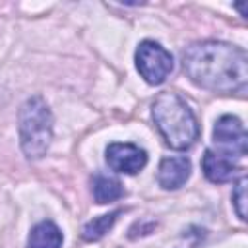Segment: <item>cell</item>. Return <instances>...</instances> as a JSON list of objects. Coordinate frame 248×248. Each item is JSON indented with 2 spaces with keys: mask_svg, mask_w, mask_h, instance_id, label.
Masks as SVG:
<instances>
[{
  "mask_svg": "<svg viewBox=\"0 0 248 248\" xmlns=\"http://www.w3.org/2000/svg\"><path fill=\"white\" fill-rule=\"evenodd\" d=\"M182 66L196 85L215 93L244 91L248 83V56L229 43H194L184 50Z\"/></svg>",
  "mask_w": 248,
  "mask_h": 248,
  "instance_id": "obj_1",
  "label": "cell"
},
{
  "mask_svg": "<svg viewBox=\"0 0 248 248\" xmlns=\"http://www.w3.org/2000/svg\"><path fill=\"white\" fill-rule=\"evenodd\" d=\"M151 116L169 147L182 151L196 143L200 136L198 120L192 108L178 93H170V91L161 93L153 101Z\"/></svg>",
  "mask_w": 248,
  "mask_h": 248,
  "instance_id": "obj_2",
  "label": "cell"
},
{
  "mask_svg": "<svg viewBox=\"0 0 248 248\" xmlns=\"http://www.w3.org/2000/svg\"><path fill=\"white\" fill-rule=\"evenodd\" d=\"M19 143L27 159H41L52 141V112L41 95L29 97L19 108Z\"/></svg>",
  "mask_w": 248,
  "mask_h": 248,
  "instance_id": "obj_3",
  "label": "cell"
},
{
  "mask_svg": "<svg viewBox=\"0 0 248 248\" xmlns=\"http://www.w3.org/2000/svg\"><path fill=\"white\" fill-rule=\"evenodd\" d=\"M136 68L149 85H159L172 72V56L159 43L143 41L136 50Z\"/></svg>",
  "mask_w": 248,
  "mask_h": 248,
  "instance_id": "obj_4",
  "label": "cell"
},
{
  "mask_svg": "<svg viewBox=\"0 0 248 248\" xmlns=\"http://www.w3.org/2000/svg\"><path fill=\"white\" fill-rule=\"evenodd\" d=\"M213 141L221 147L219 153H223L227 157H244L246 155L248 136H246L244 124L232 114H225L215 122Z\"/></svg>",
  "mask_w": 248,
  "mask_h": 248,
  "instance_id": "obj_5",
  "label": "cell"
},
{
  "mask_svg": "<svg viewBox=\"0 0 248 248\" xmlns=\"http://www.w3.org/2000/svg\"><path fill=\"white\" fill-rule=\"evenodd\" d=\"M107 163L112 170L136 174L147 165V153L134 143H110L107 147Z\"/></svg>",
  "mask_w": 248,
  "mask_h": 248,
  "instance_id": "obj_6",
  "label": "cell"
},
{
  "mask_svg": "<svg viewBox=\"0 0 248 248\" xmlns=\"http://www.w3.org/2000/svg\"><path fill=\"white\" fill-rule=\"evenodd\" d=\"M202 170H203L207 180L221 184V182L232 180L238 174V165L232 163V157H227L219 151L207 149L203 153V159H202Z\"/></svg>",
  "mask_w": 248,
  "mask_h": 248,
  "instance_id": "obj_7",
  "label": "cell"
},
{
  "mask_svg": "<svg viewBox=\"0 0 248 248\" xmlns=\"http://www.w3.org/2000/svg\"><path fill=\"white\" fill-rule=\"evenodd\" d=\"M190 172H192L190 159H186V157H167L159 165L157 182L165 190H176V188L186 184V180L190 178Z\"/></svg>",
  "mask_w": 248,
  "mask_h": 248,
  "instance_id": "obj_8",
  "label": "cell"
},
{
  "mask_svg": "<svg viewBox=\"0 0 248 248\" xmlns=\"http://www.w3.org/2000/svg\"><path fill=\"white\" fill-rule=\"evenodd\" d=\"M62 246V232L52 221L37 223L27 238V248H60Z\"/></svg>",
  "mask_w": 248,
  "mask_h": 248,
  "instance_id": "obj_9",
  "label": "cell"
},
{
  "mask_svg": "<svg viewBox=\"0 0 248 248\" xmlns=\"http://www.w3.org/2000/svg\"><path fill=\"white\" fill-rule=\"evenodd\" d=\"M122 184L112 178V176H105V174H97L93 178V198L97 203H108L114 202L122 196Z\"/></svg>",
  "mask_w": 248,
  "mask_h": 248,
  "instance_id": "obj_10",
  "label": "cell"
},
{
  "mask_svg": "<svg viewBox=\"0 0 248 248\" xmlns=\"http://www.w3.org/2000/svg\"><path fill=\"white\" fill-rule=\"evenodd\" d=\"M118 215H120V209H116V211H112V213H107V215H101V217H95L93 221H89V223L83 227V232H81L83 238L89 240V242L103 238L105 232H108V229L116 223Z\"/></svg>",
  "mask_w": 248,
  "mask_h": 248,
  "instance_id": "obj_11",
  "label": "cell"
},
{
  "mask_svg": "<svg viewBox=\"0 0 248 248\" xmlns=\"http://www.w3.org/2000/svg\"><path fill=\"white\" fill-rule=\"evenodd\" d=\"M246 184H248V180L242 176L234 184V190H232V205H234L236 215L242 221H246Z\"/></svg>",
  "mask_w": 248,
  "mask_h": 248,
  "instance_id": "obj_12",
  "label": "cell"
},
{
  "mask_svg": "<svg viewBox=\"0 0 248 248\" xmlns=\"http://www.w3.org/2000/svg\"><path fill=\"white\" fill-rule=\"evenodd\" d=\"M236 8H238V10H240V12H242V16H244V17H246V8H244V6H242V4H238V6H236Z\"/></svg>",
  "mask_w": 248,
  "mask_h": 248,
  "instance_id": "obj_13",
  "label": "cell"
}]
</instances>
